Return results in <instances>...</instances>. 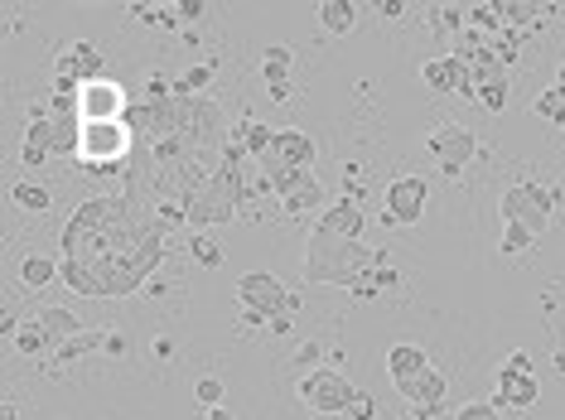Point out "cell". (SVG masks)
Returning a JSON list of instances; mask_svg holds the SVG:
<instances>
[{"mask_svg":"<svg viewBox=\"0 0 565 420\" xmlns=\"http://www.w3.org/2000/svg\"><path fill=\"white\" fill-rule=\"evenodd\" d=\"M532 247H536V237L526 233V227L503 223V237H498V251H503V257H522V251H532Z\"/></svg>","mask_w":565,"mask_h":420,"instance_id":"obj_28","label":"cell"},{"mask_svg":"<svg viewBox=\"0 0 565 420\" xmlns=\"http://www.w3.org/2000/svg\"><path fill=\"white\" fill-rule=\"evenodd\" d=\"M194 401L203 406V411H213V406H223V377H199L194 381Z\"/></svg>","mask_w":565,"mask_h":420,"instance_id":"obj_32","label":"cell"},{"mask_svg":"<svg viewBox=\"0 0 565 420\" xmlns=\"http://www.w3.org/2000/svg\"><path fill=\"white\" fill-rule=\"evenodd\" d=\"M54 280H63V261H54V257H24L20 261L24 290H44V286H54Z\"/></svg>","mask_w":565,"mask_h":420,"instance_id":"obj_21","label":"cell"},{"mask_svg":"<svg viewBox=\"0 0 565 420\" xmlns=\"http://www.w3.org/2000/svg\"><path fill=\"white\" fill-rule=\"evenodd\" d=\"M170 227L126 194H97L73 208L58 237L63 286L87 300H126L160 271Z\"/></svg>","mask_w":565,"mask_h":420,"instance_id":"obj_2","label":"cell"},{"mask_svg":"<svg viewBox=\"0 0 565 420\" xmlns=\"http://www.w3.org/2000/svg\"><path fill=\"white\" fill-rule=\"evenodd\" d=\"M40 324L49 329V334H54L58 348H63L68 338H78V329H83V320H78L73 310H44V314H40Z\"/></svg>","mask_w":565,"mask_h":420,"instance_id":"obj_26","label":"cell"},{"mask_svg":"<svg viewBox=\"0 0 565 420\" xmlns=\"http://www.w3.org/2000/svg\"><path fill=\"white\" fill-rule=\"evenodd\" d=\"M565 203V194L556 184H536V180H518L503 189V198H498V213H503V223H518L526 227L532 237H542L551 218H556V208Z\"/></svg>","mask_w":565,"mask_h":420,"instance_id":"obj_5","label":"cell"},{"mask_svg":"<svg viewBox=\"0 0 565 420\" xmlns=\"http://www.w3.org/2000/svg\"><path fill=\"white\" fill-rule=\"evenodd\" d=\"M0 420H20V406L15 401H0Z\"/></svg>","mask_w":565,"mask_h":420,"instance_id":"obj_39","label":"cell"},{"mask_svg":"<svg viewBox=\"0 0 565 420\" xmlns=\"http://www.w3.org/2000/svg\"><path fill=\"white\" fill-rule=\"evenodd\" d=\"M542 401V381L536 373H512V367H498V406L503 411H526V406Z\"/></svg>","mask_w":565,"mask_h":420,"instance_id":"obj_16","label":"cell"},{"mask_svg":"<svg viewBox=\"0 0 565 420\" xmlns=\"http://www.w3.org/2000/svg\"><path fill=\"white\" fill-rule=\"evenodd\" d=\"M189 257H194L199 266H209V271H217V266H223V251H217V241L213 237H194V241H189Z\"/></svg>","mask_w":565,"mask_h":420,"instance_id":"obj_31","label":"cell"},{"mask_svg":"<svg viewBox=\"0 0 565 420\" xmlns=\"http://www.w3.org/2000/svg\"><path fill=\"white\" fill-rule=\"evenodd\" d=\"M455 420H498V406L493 401H465L455 411Z\"/></svg>","mask_w":565,"mask_h":420,"instance_id":"obj_34","label":"cell"},{"mask_svg":"<svg viewBox=\"0 0 565 420\" xmlns=\"http://www.w3.org/2000/svg\"><path fill=\"white\" fill-rule=\"evenodd\" d=\"M290 63H295V49L290 44H266V54H262V78H266V87H286L290 83Z\"/></svg>","mask_w":565,"mask_h":420,"instance_id":"obj_22","label":"cell"},{"mask_svg":"<svg viewBox=\"0 0 565 420\" xmlns=\"http://www.w3.org/2000/svg\"><path fill=\"white\" fill-rule=\"evenodd\" d=\"M315 136L300 131V126H276L271 146H266V155L256 160V170H262V180H271V174H286V170H315Z\"/></svg>","mask_w":565,"mask_h":420,"instance_id":"obj_7","label":"cell"},{"mask_svg":"<svg viewBox=\"0 0 565 420\" xmlns=\"http://www.w3.org/2000/svg\"><path fill=\"white\" fill-rule=\"evenodd\" d=\"M300 401L319 416H349V406L358 401V387L339 367H315V373L300 377Z\"/></svg>","mask_w":565,"mask_h":420,"instance_id":"obj_8","label":"cell"},{"mask_svg":"<svg viewBox=\"0 0 565 420\" xmlns=\"http://www.w3.org/2000/svg\"><path fill=\"white\" fill-rule=\"evenodd\" d=\"M503 30H542V10L532 0H503Z\"/></svg>","mask_w":565,"mask_h":420,"instance_id":"obj_25","label":"cell"},{"mask_svg":"<svg viewBox=\"0 0 565 420\" xmlns=\"http://www.w3.org/2000/svg\"><path fill=\"white\" fill-rule=\"evenodd\" d=\"M426 203H430V180L426 174H396L387 184V223L396 227H416L426 218Z\"/></svg>","mask_w":565,"mask_h":420,"instance_id":"obj_9","label":"cell"},{"mask_svg":"<svg viewBox=\"0 0 565 420\" xmlns=\"http://www.w3.org/2000/svg\"><path fill=\"white\" fill-rule=\"evenodd\" d=\"M136 150V136L126 121H83V140H78V164H87V174H111L126 170Z\"/></svg>","mask_w":565,"mask_h":420,"instance_id":"obj_6","label":"cell"},{"mask_svg":"<svg viewBox=\"0 0 565 420\" xmlns=\"http://www.w3.org/2000/svg\"><path fill=\"white\" fill-rule=\"evenodd\" d=\"M435 30L465 34V30H469V10H459V6H435Z\"/></svg>","mask_w":565,"mask_h":420,"instance_id":"obj_30","label":"cell"},{"mask_svg":"<svg viewBox=\"0 0 565 420\" xmlns=\"http://www.w3.org/2000/svg\"><path fill=\"white\" fill-rule=\"evenodd\" d=\"M280 203H286V213H290V218H310V213L319 218V213L329 208V194H324V184H319L315 174H310V180H300V184H295L290 194L280 198Z\"/></svg>","mask_w":565,"mask_h":420,"instance_id":"obj_18","label":"cell"},{"mask_svg":"<svg viewBox=\"0 0 565 420\" xmlns=\"http://www.w3.org/2000/svg\"><path fill=\"white\" fill-rule=\"evenodd\" d=\"M54 78H73V83H97L107 78V63H102V49L93 40H78V44H63L58 58H54Z\"/></svg>","mask_w":565,"mask_h":420,"instance_id":"obj_13","label":"cell"},{"mask_svg":"<svg viewBox=\"0 0 565 420\" xmlns=\"http://www.w3.org/2000/svg\"><path fill=\"white\" fill-rule=\"evenodd\" d=\"M237 304L247 324H271V320H295L300 314V295L271 271H247L237 280Z\"/></svg>","mask_w":565,"mask_h":420,"instance_id":"obj_4","label":"cell"},{"mask_svg":"<svg viewBox=\"0 0 565 420\" xmlns=\"http://www.w3.org/2000/svg\"><path fill=\"white\" fill-rule=\"evenodd\" d=\"M503 367H512V373H532V358H526V353L518 348V353H508V363Z\"/></svg>","mask_w":565,"mask_h":420,"instance_id":"obj_38","label":"cell"},{"mask_svg":"<svg viewBox=\"0 0 565 420\" xmlns=\"http://www.w3.org/2000/svg\"><path fill=\"white\" fill-rule=\"evenodd\" d=\"M319 358H324V343H319V338H305L300 348L290 353V363H295V367H305V373H315V363H319Z\"/></svg>","mask_w":565,"mask_h":420,"instance_id":"obj_33","label":"cell"},{"mask_svg":"<svg viewBox=\"0 0 565 420\" xmlns=\"http://www.w3.org/2000/svg\"><path fill=\"white\" fill-rule=\"evenodd\" d=\"M473 34H503V6H469Z\"/></svg>","mask_w":565,"mask_h":420,"instance_id":"obj_27","label":"cell"},{"mask_svg":"<svg viewBox=\"0 0 565 420\" xmlns=\"http://www.w3.org/2000/svg\"><path fill=\"white\" fill-rule=\"evenodd\" d=\"M209 83H213V63H199V68L184 73V78H174V93L179 97H199Z\"/></svg>","mask_w":565,"mask_h":420,"instance_id":"obj_29","label":"cell"},{"mask_svg":"<svg viewBox=\"0 0 565 420\" xmlns=\"http://www.w3.org/2000/svg\"><path fill=\"white\" fill-rule=\"evenodd\" d=\"M174 10H179V15H184V20H199L203 10H209V6H203V0H179Z\"/></svg>","mask_w":565,"mask_h":420,"instance_id":"obj_37","label":"cell"},{"mask_svg":"<svg viewBox=\"0 0 565 420\" xmlns=\"http://www.w3.org/2000/svg\"><path fill=\"white\" fill-rule=\"evenodd\" d=\"M396 391H402V397L411 401V416L426 420V416H435V406L445 401V373H435V367H426V373L411 377V381H402Z\"/></svg>","mask_w":565,"mask_h":420,"instance_id":"obj_17","label":"cell"},{"mask_svg":"<svg viewBox=\"0 0 565 420\" xmlns=\"http://www.w3.org/2000/svg\"><path fill=\"white\" fill-rule=\"evenodd\" d=\"M131 101H136V97L126 93L117 78H97V83H87V87H83L78 111H83V121H126Z\"/></svg>","mask_w":565,"mask_h":420,"instance_id":"obj_11","label":"cell"},{"mask_svg":"<svg viewBox=\"0 0 565 420\" xmlns=\"http://www.w3.org/2000/svg\"><path fill=\"white\" fill-rule=\"evenodd\" d=\"M363 227H367V213L353 194L329 203V208L315 218V233H329V237H343V241H363Z\"/></svg>","mask_w":565,"mask_h":420,"instance_id":"obj_15","label":"cell"},{"mask_svg":"<svg viewBox=\"0 0 565 420\" xmlns=\"http://www.w3.org/2000/svg\"><path fill=\"white\" fill-rule=\"evenodd\" d=\"M349 416H353V420H377V401H372L367 391H358V401L349 406Z\"/></svg>","mask_w":565,"mask_h":420,"instance_id":"obj_35","label":"cell"},{"mask_svg":"<svg viewBox=\"0 0 565 420\" xmlns=\"http://www.w3.org/2000/svg\"><path fill=\"white\" fill-rule=\"evenodd\" d=\"M126 126L136 150L121 170V194L150 208L164 227H184V208L223 170L233 126L213 97H179L174 83L150 78V93L131 101Z\"/></svg>","mask_w":565,"mask_h":420,"instance_id":"obj_1","label":"cell"},{"mask_svg":"<svg viewBox=\"0 0 565 420\" xmlns=\"http://www.w3.org/2000/svg\"><path fill=\"white\" fill-rule=\"evenodd\" d=\"M44 160H54V111L49 101L30 111V126H24V146H20V164L24 170H40Z\"/></svg>","mask_w":565,"mask_h":420,"instance_id":"obj_14","label":"cell"},{"mask_svg":"<svg viewBox=\"0 0 565 420\" xmlns=\"http://www.w3.org/2000/svg\"><path fill=\"white\" fill-rule=\"evenodd\" d=\"M426 367H430V358H426V348H416V343H396V348L387 353V373H392L396 387L411 381V377H420Z\"/></svg>","mask_w":565,"mask_h":420,"instance_id":"obj_19","label":"cell"},{"mask_svg":"<svg viewBox=\"0 0 565 420\" xmlns=\"http://www.w3.org/2000/svg\"><path fill=\"white\" fill-rule=\"evenodd\" d=\"M387 261L392 257L382 247H363V241H343V237H329V233H310L300 276H305V286H339V290H349V295H358L363 280Z\"/></svg>","mask_w":565,"mask_h":420,"instance_id":"obj_3","label":"cell"},{"mask_svg":"<svg viewBox=\"0 0 565 420\" xmlns=\"http://www.w3.org/2000/svg\"><path fill=\"white\" fill-rule=\"evenodd\" d=\"M319 24H324V34H353V24H358V6L353 0H324L319 6Z\"/></svg>","mask_w":565,"mask_h":420,"instance_id":"obj_23","label":"cell"},{"mask_svg":"<svg viewBox=\"0 0 565 420\" xmlns=\"http://www.w3.org/2000/svg\"><path fill=\"white\" fill-rule=\"evenodd\" d=\"M203 420H237L233 411H227V406H213V411L209 416H203Z\"/></svg>","mask_w":565,"mask_h":420,"instance_id":"obj_40","label":"cell"},{"mask_svg":"<svg viewBox=\"0 0 565 420\" xmlns=\"http://www.w3.org/2000/svg\"><path fill=\"white\" fill-rule=\"evenodd\" d=\"M10 208H20V213H49V208H54V194H49V184H40L30 174V180L10 184Z\"/></svg>","mask_w":565,"mask_h":420,"instance_id":"obj_20","label":"cell"},{"mask_svg":"<svg viewBox=\"0 0 565 420\" xmlns=\"http://www.w3.org/2000/svg\"><path fill=\"white\" fill-rule=\"evenodd\" d=\"M15 348L24 353V358H44V353H58V343H54V334L34 320V324H24L20 334H15Z\"/></svg>","mask_w":565,"mask_h":420,"instance_id":"obj_24","label":"cell"},{"mask_svg":"<svg viewBox=\"0 0 565 420\" xmlns=\"http://www.w3.org/2000/svg\"><path fill=\"white\" fill-rule=\"evenodd\" d=\"M420 83L435 97H473V68L459 54H440V58L420 63Z\"/></svg>","mask_w":565,"mask_h":420,"instance_id":"obj_12","label":"cell"},{"mask_svg":"<svg viewBox=\"0 0 565 420\" xmlns=\"http://www.w3.org/2000/svg\"><path fill=\"white\" fill-rule=\"evenodd\" d=\"M406 10H411L406 0H382V6H377V15H382V20H402Z\"/></svg>","mask_w":565,"mask_h":420,"instance_id":"obj_36","label":"cell"},{"mask_svg":"<svg viewBox=\"0 0 565 420\" xmlns=\"http://www.w3.org/2000/svg\"><path fill=\"white\" fill-rule=\"evenodd\" d=\"M426 150H430V160L440 164V174H459L479 155V136H473L469 126H440V131H430Z\"/></svg>","mask_w":565,"mask_h":420,"instance_id":"obj_10","label":"cell"}]
</instances>
